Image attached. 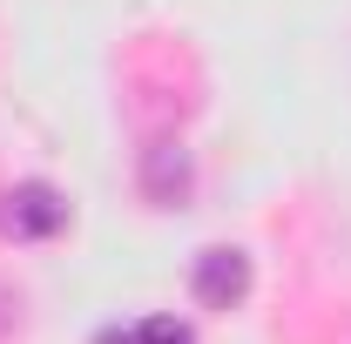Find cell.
Wrapping results in <instances>:
<instances>
[{"instance_id": "cell-6", "label": "cell", "mask_w": 351, "mask_h": 344, "mask_svg": "<svg viewBox=\"0 0 351 344\" xmlns=\"http://www.w3.org/2000/svg\"><path fill=\"white\" fill-rule=\"evenodd\" d=\"M95 344H142V338H129V331H101Z\"/></svg>"}, {"instance_id": "cell-1", "label": "cell", "mask_w": 351, "mask_h": 344, "mask_svg": "<svg viewBox=\"0 0 351 344\" xmlns=\"http://www.w3.org/2000/svg\"><path fill=\"white\" fill-rule=\"evenodd\" d=\"M61 223H68V196L47 189V182H14V189L0 196V236H7V243H41Z\"/></svg>"}, {"instance_id": "cell-2", "label": "cell", "mask_w": 351, "mask_h": 344, "mask_svg": "<svg viewBox=\"0 0 351 344\" xmlns=\"http://www.w3.org/2000/svg\"><path fill=\"white\" fill-rule=\"evenodd\" d=\"M135 182H142V196H149L156 210H176V203H189L196 162H189V149H182L176 135H162V142H149V149H142V169H135Z\"/></svg>"}, {"instance_id": "cell-5", "label": "cell", "mask_w": 351, "mask_h": 344, "mask_svg": "<svg viewBox=\"0 0 351 344\" xmlns=\"http://www.w3.org/2000/svg\"><path fill=\"white\" fill-rule=\"evenodd\" d=\"M14 317H21V297H14V291H7V284H0V338H7V331H14Z\"/></svg>"}, {"instance_id": "cell-4", "label": "cell", "mask_w": 351, "mask_h": 344, "mask_svg": "<svg viewBox=\"0 0 351 344\" xmlns=\"http://www.w3.org/2000/svg\"><path fill=\"white\" fill-rule=\"evenodd\" d=\"M135 338H142V344H196V331H189V324H176V317H149Z\"/></svg>"}, {"instance_id": "cell-3", "label": "cell", "mask_w": 351, "mask_h": 344, "mask_svg": "<svg viewBox=\"0 0 351 344\" xmlns=\"http://www.w3.org/2000/svg\"><path fill=\"white\" fill-rule=\"evenodd\" d=\"M189 291H196V304H210V310H237V304L250 297V257L243 250H203L196 257V270H189Z\"/></svg>"}]
</instances>
